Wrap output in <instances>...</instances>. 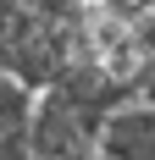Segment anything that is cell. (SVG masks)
<instances>
[{
    "label": "cell",
    "instance_id": "277c9868",
    "mask_svg": "<svg viewBox=\"0 0 155 160\" xmlns=\"http://www.w3.org/2000/svg\"><path fill=\"white\" fill-rule=\"evenodd\" d=\"M127 88H133V99L155 105V55H144V61H139V72L127 78Z\"/></svg>",
    "mask_w": 155,
    "mask_h": 160
},
{
    "label": "cell",
    "instance_id": "7a4b0ae2",
    "mask_svg": "<svg viewBox=\"0 0 155 160\" xmlns=\"http://www.w3.org/2000/svg\"><path fill=\"white\" fill-rule=\"evenodd\" d=\"M94 155L155 160V105H144V99H122L116 111H105V122L94 127Z\"/></svg>",
    "mask_w": 155,
    "mask_h": 160
},
{
    "label": "cell",
    "instance_id": "3957f363",
    "mask_svg": "<svg viewBox=\"0 0 155 160\" xmlns=\"http://www.w3.org/2000/svg\"><path fill=\"white\" fill-rule=\"evenodd\" d=\"M33 94H39V88H28L17 72H6V66H0V127H28Z\"/></svg>",
    "mask_w": 155,
    "mask_h": 160
},
{
    "label": "cell",
    "instance_id": "6da1fadb",
    "mask_svg": "<svg viewBox=\"0 0 155 160\" xmlns=\"http://www.w3.org/2000/svg\"><path fill=\"white\" fill-rule=\"evenodd\" d=\"M94 155V132L83 127L78 105L61 94V83H45L28 111V155Z\"/></svg>",
    "mask_w": 155,
    "mask_h": 160
}]
</instances>
